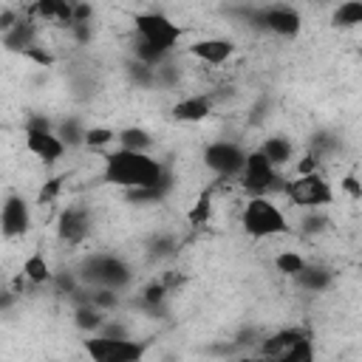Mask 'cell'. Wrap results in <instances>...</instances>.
<instances>
[{
  "instance_id": "cell-1",
  "label": "cell",
  "mask_w": 362,
  "mask_h": 362,
  "mask_svg": "<svg viewBox=\"0 0 362 362\" xmlns=\"http://www.w3.org/2000/svg\"><path fill=\"white\" fill-rule=\"evenodd\" d=\"M161 164L141 150H124L119 147L116 153L105 156V181L113 187H127V189H156L161 184Z\"/></svg>"
},
{
  "instance_id": "cell-2",
  "label": "cell",
  "mask_w": 362,
  "mask_h": 362,
  "mask_svg": "<svg viewBox=\"0 0 362 362\" xmlns=\"http://www.w3.org/2000/svg\"><path fill=\"white\" fill-rule=\"evenodd\" d=\"M133 28L139 34V48L144 57L150 59H161L170 51H175V45L184 37L181 23H175L173 17L161 14V11H139L133 14Z\"/></svg>"
},
{
  "instance_id": "cell-3",
  "label": "cell",
  "mask_w": 362,
  "mask_h": 362,
  "mask_svg": "<svg viewBox=\"0 0 362 362\" xmlns=\"http://www.w3.org/2000/svg\"><path fill=\"white\" fill-rule=\"evenodd\" d=\"M240 226L246 235L263 240V238H277L288 232V218L274 204L269 195H249V201L240 209Z\"/></svg>"
},
{
  "instance_id": "cell-4",
  "label": "cell",
  "mask_w": 362,
  "mask_h": 362,
  "mask_svg": "<svg viewBox=\"0 0 362 362\" xmlns=\"http://www.w3.org/2000/svg\"><path fill=\"white\" fill-rule=\"evenodd\" d=\"M286 195L294 206L300 209H320V206H328L334 201V187L325 175H320L317 170L314 173H303V175H294L288 184H286Z\"/></svg>"
},
{
  "instance_id": "cell-5",
  "label": "cell",
  "mask_w": 362,
  "mask_h": 362,
  "mask_svg": "<svg viewBox=\"0 0 362 362\" xmlns=\"http://www.w3.org/2000/svg\"><path fill=\"white\" fill-rule=\"evenodd\" d=\"M23 144H25V150H28L31 156H37V158L45 161V164L59 161V158L65 156V150H68L65 139H62L59 133H54V130L48 127V122H42V119H37V122H31V124L25 127Z\"/></svg>"
},
{
  "instance_id": "cell-6",
  "label": "cell",
  "mask_w": 362,
  "mask_h": 362,
  "mask_svg": "<svg viewBox=\"0 0 362 362\" xmlns=\"http://www.w3.org/2000/svg\"><path fill=\"white\" fill-rule=\"evenodd\" d=\"M85 354L96 362H133L141 356V345L130 337H90L85 339Z\"/></svg>"
},
{
  "instance_id": "cell-7",
  "label": "cell",
  "mask_w": 362,
  "mask_h": 362,
  "mask_svg": "<svg viewBox=\"0 0 362 362\" xmlns=\"http://www.w3.org/2000/svg\"><path fill=\"white\" fill-rule=\"evenodd\" d=\"M277 181V167L263 156V150L246 153L243 170H240V184L249 189V195H269Z\"/></svg>"
},
{
  "instance_id": "cell-8",
  "label": "cell",
  "mask_w": 362,
  "mask_h": 362,
  "mask_svg": "<svg viewBox=\"0 0 362 362\" xmlns=\"http://www.w3.org/2000/svg\"><path fill=\"white\" fill-rule=\"evenodd\" d=\"M246 153L235 141H212L204 150V164L218 175H240Z\"/></svg>"
},
{
  "instance_id": "cell-9",
  "label": "cell",
  "mask_w": 362,
  "mask_h": 362,
  "mask_svg": "<svg viewBox=\"0 0 362 362\" xmlns=\"http://www.w3.org/2000/svg\"><path fill=\"white\" fill-rule=\"evenodd\" d=\"M235 51H238V45L226 37H201L192 45H187V54L204 65H223L235 57Z\"/></svg>"
},
{
  "instance_id": "cell-10",
  "label": "cell",
  "mask_w": 362,
  "mask_h": 362,
  "mask_svg": "<svg viewBox=\"0 0 362 362\" xmlns=\"http://www.w3.org/2000/svg\"><path fill=\"white\" fill-rule=\"evenodd\" d=\"M0 223H3V235L6 238H17L25 235L31 226V206L23 195H8L0 212Z\"/></svg>"
},
{
  "instance_id": "cell-11",
  "label": "cell",
  "mask_w": 362,
  "mask_h": 362,
  "mask_svg": "<svg viewBox=\"0 0 362 362\" xmlns=\"http://www.w3.org/2000/svg\"><path fill=\"white\" fill-rule=\"evenodd\" d=\"M88 232H90L88 209H82V206H65V209L59 212V221H57V235H59V240H65V243H79V240H85Z\"/></svg>"
},
{
  "instance_id": "cell-12",
  "label": "cell",
  "mask_w": 362,
  "mask_h": 362,
  "mask_svg": "<svg viewBox=\"0 0 362 362\" xmlns=\"http://www.w3.org/2000/svg\"><path fill=\"white\" fill-rule=\"evenodd\" d=\"M31 17L51 25H74L76 23V6L71 0H34Z\"/></svg>"
},
{
  "instance_id": "cell-13",
  "label": "cell",
  "mask_w": 362,
  "mask_h": 362,
  "mask_svg": "<svg viewBox=\"0 0 362 362\" xmlns=\"http://www.w3.org/2000/svg\"><path fill=\"white\" fill-rule=\"evenodd\" d=\"M260 23H263L266 31H272L277 37H297L303 20L291 6H272L260 14Z\"/></svg>"
},
{
  "instance_id": "cell-14",
  "label": "cell",
  "mask_w": 362,
  "mask_h": 362,
  "mask_svg": "<svg viewBox=\"0 0 362 362\" xmlns=\"http://www.w3.org/2000/svg\"><path fill=\"white\" fill-rule=\"evenodd\" d=\"M209 113H212V99L204 96V93H189V96H184V99H178L173 105V119L189 122V124L204 122Z\"/></svg>"
},
{
  "instance_id": "cell-15",
  "label": "cell",
  "mask_w": 362,
  "mask_h": 362,
  "mask_svg": "<svg viewBox=\"0 0 362 362\" xmlns=\"http://www.w3.org/2000/svg\"><path fill=\"white\" fill-rule=\"evenodd\" d=\"M263 156L274 164V167H283L288 161H294V144L286 139V136H269L263 144H260Z\"/></svg>"
},
{
  "instance_id": "cell-16",
  "label": "cell",
  "mask_w": 362,
  "mask_h": 362,
  "mask_svg": "<svg viewBox=\"0 0 362 362\" xmlns=\"http://www.w3.org/2000/svg\"><path fill=\"white\" fill-rule=\"evenodd\" d=\"M23 277L28 283H34V286H42V283H51L54 280V272H51V266H48V260H45L42 252H31L23 260Z\"/></svg>"
},
{
  "instance_id": "cell-17",
  "label": "cell",
  "mask_w": 362,
  "mask_h": 362,
  "mask_svg": "<svg viewBox=\"0 0 362 362\" xmlns=\"http://www.w3.org/2000/svg\"><path fill=\"white\" fill-rule=\"evenodd\" d=\"M331 23L337 28H356V25H362V0H342L331 11Z\"/></svg>"
},
{
  "instance_id": "cell-18",
  "label": "cell",
  "mask_w": 362,
  "mask_h": 362,
  "mask_svg": "<svg viewBox=\"0 0 362 362\" xmlns=\"http://www.w3.org/2000/svg\"><path fill=\"white\" fill-rule=\"evenodd\" d=\"M294 283H297L300 288H305V291H322V288H328L331 274H328L325 269H320V266L305 263V266H303V272H297V274H294Z\"/></svg>"
},
{
  "instance_id": "cell-19",
  "label": "cell",
  "mask_w": 362,
  "mask_h": 362,
  "mask_svg": "<svg viewBox=\"0 0 362 362\" xmlns=\"http://www.w3.org/2000/svg\"><path fill=\"white\" fill-rule=\"evenodd\" d=\"M212 209H215L212 192L204 189V192L189 204V209H187V223H189V226H206L209 218H212Z\"/></svg>"
},
{
  "instance_id": "cell-20",
  "label": "cell",
  "mask_w": 362,
  "mask_h": 362,
  "mask_svg": "<svg viewBox=\"0 0 362 362\" xmlns=\"http://www.w3.org/2000/svg\"><path fill=\"white\" fill-rule=\"evenodd\" d=\"M272 263H274V269L280 272V274H286V277H294L297 272H303V266L308 263L297 249H280V252H274V257H272Z\"/></svg>"
},
{
  "instance_id": "cell-21",
  "label": "cell",
  "mask_w": 362,
  "mask_h": 362,
  "mask_svg": "<svg viewBox=\"0 0 362 362\" xmlns=\"http://www.w3.org/2000/svg\"><path fill=\"white\" fill-rule=\"evenodd\" d=\"M74 325H76L79 331H90V334H96V331L105 325V317H102L99 305L88 303V305H79V308L74 311Z\"/></svg>"
},
{
  "instance_id": "cell-22",
  "label": "cell",
  "mask_w": 362,
  "mask_h": 362,
  "mask_svg": "<svg viewBox=\"0 0 362 362\" xmlns=\"http://www.w3.org/2000/svg\"><path fill=\"white\" fill-rule=\"evenodd\" d=\"M150 144H153V136L147 130H141V127H127V130L119 133V147H124V150H141V153H147Z\"/></svg>"
},
{
  "instance_id": "cell-23",
  "label": "cell",
  "mask_w": 362,
  "mask_h": 362,
  "mask_svg": "<svg viewBox=\"0 0 362 362\" xmlns=\"http://www.w3.org/2000/svg\"><path fill=\"white\" fill-rule=\"evenodd\" d=\"M113 139H119V133H113L110 127H105V124H90V127H85V141H82V144H88L90 150H102V147H107Z\"/></svg>"
},
{
  "instance_id": "cell-24",
  "label": "cell",
  "mask_w": 362,
  "mask_h": 362,
  "mask_svg": "<svg viewBox=\"0 0 362 362\" xmlns=\"http://www.w3.org/2000/svg\"><path fill=\"white\" fill-rule=\"evenodd\" d=\"M59 192H62V178H48V181L42 184L40 195H37V204H51V201L59 198Z\"/></svg>"
},
{
  "instance_id": "cell-25",
  "label": "cell",
  "mask_w": 362,
  "mask_h": 362,
  "mask_svg": "<svg viewBox=\"0 0 362 362\" xmlns=\"http://www.w3.org/2000/svg\"><path fill=\"white\" fill-rule=\"evenodd\" d=\"M339 189L348 195V198H354V201H362V181L356 178V175H342V181H339Z\"/></svg>"
},
{
  "instance_id": "cell-26",
  "label": "cell",
  "mask_w": 362,
  "mask_h": 362,
  "mask_svg": "<svg viewBox=\"0 0 362 362\" xmlns=\"http://www.w3.org/2000/svg\"><path fill=\"white\" fill-rule=\"evenodd\" d=\"M161 297H164V286H161V283H153V286L144 291V303H150V305H153V303H161Z\"/></svg>"
},
{
  "instance_id": "cell-27",
  "label": "cell",
  "mask_w": 362,
  "mask_h": 362,
  "mask_svg": "<svg viewBox=\"0 0 362 362\" xmlns=\"http://www.w3.org/2000/svg\"><path fill=\"white\" fill-rule=\"evenodd\" d=\"M359 57H362V48H359Z\"/></svg>"
}]
</instances>
